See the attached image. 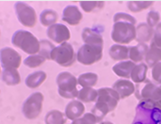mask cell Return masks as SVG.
Returning <instances> with one entry per match:
<instances>
[{
    "mask_svg": "<svg viewBox=\"0 0 161 124\" xmlns=\"http://www.w3.org/2000/svg\"><path fill=\"white\" fill-rule=\"evenodd\" d=\"M113 22L111 39L114 42L126 45L136 40L137 21L132 15L126 13H117L113 16Z\"/></svg>",
    "mask_w": 161,
    "mask_h": 124,
    "instance_id": "1",
    "label": "cell"
},
{
    "mask_svg": "<svg viewBox=\"0 0 161 124\" xmlns=\"http://www.w3.org/2000/svg\"><path fill=\"white\" fill-rule=\"evenodd\" d=\"M119 100V95L112 88L103 87L98 90L96 103L92 109V113L96 118L97 123H101L108 113L117 108Z\"/></svg>",
    "mask_w": 161,
    "mask_h": 124,
    "instance_id": "2",
    "label": "cell"
},
{
    "mask_svg": "<svg viewBox=\"0 0 161 124\" xmlns=\"http://www.w3.org/2000/svg\"><path fill=\"white\" fill-rule=\"evenodd\" d=\"M12 44L30 56L36 55L40 51V41L32 32L25 30H18L13 34Z\"/></svg>",
    "mask_w": 161,
    "mask_h": 124,
    "instance_id": "3",
    "label": "cell"
},
{
    "mask_svg": "<svg viewBox=\"0 0 161 124\" xmlns=\"http://www.w3.org/2000/svg\"><path fill=\"white\" fill-rule=\"evenodd\" d=\"M58 94L64 99H74L78 97V79L70 72H61L56 77Z\"/></svg>",
    "mask_w": 161,
    "mask_h": 124,
    "instance_id": "4",
    "label": "cell"
},
{
    "mask_svg": "<svg viewBox=\"0 0 161 124\" xmlns=\"http://www.w3.org/2000/svg\"><path fill=\"white\" fill-rule=\"evenodd\" d=\"M51 60L55 61L64 67H69L77 61V53H75L71 44L64 42L53 49L51 54Z\"/></svg>",
    "mask_w": 161,
    "mask_h": 124,
    "instance_id": "5",
    "label": "cell"
},
{
    "mask_svg": "<svg viewBox=\"0 0 161 124\" xmlns=\"http://www.w3.org/2000/svg\"><path fill=\"white\" fill-rule=\"evenodd\" d=\"M44 100V95L40 92H36L29 95L23 103L24 116L28 120H36L38 118L42 113Z\"/></svg>",
    "mask_w": 161,
    "mask_h": 124,
    "instance_id": "6",
    "label": "cell"
},
{
    "mask_svg": "<svg viewBox=\"0 0 161 124\" xmlns=\"http://www.w3.org/2000/svg\"><path fill=\"white\" fill-rule=\"evenodd\" d=\"M134 95L139 102L148 101V102H155L159 98L160 87L147 78L144 82L136 84Z\"/></svg>",
    "mask_w": 161,
    "mask_h": 124,
    "instance_id": "7",
    "label": "cell"
},
{
    "mask_svg": "<svg viewBox=\"0 0 161 124\" xmlns=\"http://www.w3.org/2000/svg\"><path fill=\"white\" fill-rule=\"evenodd\" d=\"M103 56V48L84 44L78 50L77 61L84 66H91L102 60Z\"/></svg>",
    "mask_w": 161,
    "mask_h": 124,
    "instance_id": "8",
    "label": "cell"
},
{
    "mask_svg": "<svg viewBox=\"0 0 161 124\" xmlns=\"http://www.w3.org/2000/svg\"><path fill=\"white\" fill-rule=\"evenodd\" d=\"M15 11L18 21L27 28H33L37 23V15L36 10L26 3L16 2Z\"/></svg>",
    "mask_w": 161,
    "mask_h": 124,
    "instance_id": "9",
    "label": "cell"
},
{
    "mask_svg": "<svg viewBox=\"0 0 161 124\" xmlns=\"http://www.w3.org/2000/svg\"><path fill=\"white\" fill-rule=\"evenodd\" d=\"M1 66L4 68H18L22 63L21 55L12 48H3L0 51Z\"/></svg>",
    "mask_w": 161,
    "mask_h": 124,
    "instance_id": "10",
    "label": "cell"
},
{
    "mask_svg": "<svg viewBox=\"0 0 161 124\" xmlns=\"http://www.w3.org/2000/svg\"><path fill=\"white\" fill-rule=\"evenodd\" d=\"M47 37L53 42L61 45L64 42H67L71 39V32L70 30L64 24L55 23L48 27Z\"/></svg>",
    "mask_w": 161,
    "mask_h": 124,
    "instance_id": "11",
    "label": "cell"
},
{
    "mask_svg": "<svg viewBox=\"0 0 161 124\" xmlns=\"http://www.w3.org/2000/svg\"><path fill=\"white\" fill-rule=\"evenodd\" d=\"M83 15L81 14L79 8L76 6H67L63 12V21L67 22L72 26L79 25L82 21Z\"/></svg>",
    "mask_w": 161,
    "mask_h": 124,
    "instance_id": "12",
    "label": "cell"
},
{
    "mask_svg": "<svg viewBox=\"0 0 161 124\" xmlns=\"http://www.w3.org/2000/svg\"><path fill=\"white\" fill-rule=\"evenodd\" d=\"M81 38L84 44L100 47V48H103L104 46V42L102 34H100L98 32H96L92 28H88V27L84 28L81 33Z\"/></svg>",
    "mask_w": 161,
    "mask_h": 124,
    "instance_id": "13",
    "label": "cell"
},
{
    "mask_svg": "<svg viewBox=\"0 0 161 124\" xmlns=\"http://www.w3.org/2000/svg\"><path fill=\"white\" fill-rule=\"evenodd\" d=\"M112 89L119 95L120 99H126L135 93V85L128 79H119L113 84Z\"/></svg>",
    "mask_w": 161,
    "mask_h": 124,
    "instance_id": "14",
    "label": "cell"
},
{
    "mask_svg": "<svg viewBox=\"0 0 161 124\" xmlns=\"http://www.w3.org/2000/svg\"><path fill=\"white\" fill-rule=\"evenodd\" d=\"M85 112V106L80 101L73 100L69 102L65 107V116L71 121H75L83 115Z\"/></svg>",
    "mask_w": 161,
    "mask_h": 124,
    "instance_id": "15",
    "label": "cell"
},
{
    "mask_svg": "<svg viewBox=\"0 0 161 124\" xmlns=\"http://www.w3.org/2000/svg\"><path fill=\"white\" fill-rule=\"evenodd\" d=\"M154 36V29L147 22H141L136 27V42L139 43H145L151 42Z\"/></svg>",
    "mask_w": 161,
    "mask_h": 124,
    "instance_id": "16",
    "label": "cell"
},
{
    "mask_svg": "<svg viewBox=\"0 0 161 124\" xmlns=\"http://www.w3.org/2000/svg\"><path fill=\"white\" fill-rule=\"evenodd\" d=\"M109 55L114 61H126L130 58V48L120 44H114L109 50Z\"/></svg>",
    "mask_w": 161,
    "mask_h": 124,
    "instance_id": "17",
    "label": "cell"
},
{
    "mask_svg": "<svg viewBox=\"0 0 161 124\" xmlns=\"http://www.w3.org/2000/svg\"><path fill=\"white\" fill-rule=\"evenodd\" d=\"M135 66L136 64L132 62L131 60L120 61L113 66L112 71L116 74L118 77H120L124 79H129L130 78V74Z\"/></svg>",
    "mask_w": 161,
    "mask_h": 124,
    "instance_id": "18",
    "label": "cell"
},
{
    "mask_svg": "<svg viewBox=\"0 0 161 124\" xmlns=\"http://www.w3.org/2000/svg\"><path fill=\"white\" fill-rule=\"evenodd\" d=\"M149 46L145 43H139L136 46H133L130 48V59L132 62L139 63L143 60H145L147 53L148 51Z\"/></svg>",
    "mask_w": 161,
    "mask_h": 124,
    "instance_id": "19",
    "label": "cell"
},
{
    "mask_svg": "<svg viewBox=\"0 0 161 124\" xmlns=\"http://www.w3.org/2000/svg\"><path fill=\"white\" fill-rule=\"evenodd\" d=\"M2 80L7 86L14 87L21 83V77L16 68H4L2 71Z\"/></svg>",
    "mask_w": 161,
    "mask_h": 124,
    "instance_id": "20",
    "label": "cell"
},
{
    "mask_svg": "<svg viewBox=\"0 0 161 124\" xmlns=\"http://www.w3.org/2000/svg\"><path fill=\"white\" fill-rule=\"evenodd\" d=\"M47 78V74L44 71H36L29 74L25 78V85L31 89L39 87Z\"/></svg>",
    "mask_w": 161,
    "mask_h": 124,
    "instance_id": "21",
    "label": "cell"
},
{
    "mask_svg": "<svg viewBox=\"0 0 161 124\" xmlns=\"http://www.w3.org/2000/svg\"><path fill=\"white\" fill-rule=\"evenodd\" d=\"M145 61L148 67H153L156 64L161 62V48L150 43L145 58Z\"/></svg>",
    "mask_w": 161,
    "mask_h": 124,
    "instance_id": "22",
    "label": "cell"
},
{
    "mask_svg": "<svg viewBox=\"0 0 161 124\" xmlns=\"http://www.w3.org/2000/svg\"><path fill=\"white\" fill-rule=\"evenodd\" d=\"M148 70V67L145 63H139L134 67L130 74V78L136 84L142 83L147 79V73Z\"/></svg>",
    "mask_w": 161,
    "mask_h": 124,
    "instance_id": "23",
    "label": "cell"
},
{
    "mask_svg": "<svg viewBox=\"0 0 161 124\" xmlns=\"http://www.w3.org/2000/svg\"><path fill=\"white\" fill-rule=\"evenodd\" d=\"M58 20V14L51 9L44 10L40 15V22L43 26L50 27L52 25L55 24Z\"/></svg>",
    "mask_w": 161,
    "mask_h": 124,
    "instance_id": "24",
    "label": "cell"
},
{
    "mask_svg": "<svg viewBox=\"0 0 161 124\" xmlns=\"http://www.w3.org/2000/svg\"><path fill=\"white\" fill-rule=\"evenodd\" d=\"M98 97V90L92 87H82L79 91L78 100L81 102H96Z\"/></svg>",
    "mask_w": 161,
    "mask_h": 124,
    "instance_id": "25",
    "label": "cell"
},
{
    "mask_svg": "<svg viewBox=\"0 0 161 124\" xmlns=\"http://www.w3.org/2000/svg\"><path fill=\"white\" fill-rule=\"evenodd\" d=\"M45 124H66V116L58 110H52L44 118Z\"/></svg>",
    "mask_w": 161,
    "mask_h": 124,
    "instance_id": "26",
    "label": "cell"
},
{
    "mask_svg": "<svg viewBox=\"0 0 161 124\" xmlns=\"http://www.w3.org/2000/svg\"><path fill=\"white\" fill-rule=\"evenodd\" d=\"M98 75L95 73H84L78 77V84L82 87H93L98 83Z\"/></svg>",
    "mask_w": 161,
    "mask_h": 124,
    "instance_id": "27",
    "label": "cell"
},
{
    "mask_svg": "<svg viewBox=\"0 0 161 124\" xmlns=\"http://www.w3.org/2000/svg\"><path fill=\"white\" fill-rule=\"evenodd\" d=\"M80 6L85 13H95L101 11L104 6V1H80Z\"/></svg>",
    "mask_w": 161,
    "mask_h": 124,
    "instance_id": "28",
    "label": "cell"
},
{
    "mask_svg": "<svg viewBox=\"0 0 161 124\" xmlns=\"http://www.w3.org/2000/svg\"><path fill=\"white\" fill-rule=\"evenodd\" d=\"M154 1H129L128 8L132 13H139L153 6Z\"/></svg>",
    "mask_w": 161,
    "mask_h": 124,
    "instance_id": "29",
    "label": "cell"
},
{
    "mask_svg": "<svg viewBox=\"0 0 161 124\" xmlns=\"http://www.w3.org/2000/svg\"><path fill=\"white\" fill-rule=\"evenodd\" d=\"M54 48H55V46L50 41L42 40V41H40V51H39L38 54L41 55L42 57H44L46 60H51L52 51H53Z\"/></svg>",
    "mask_w": 161,
    "mask_h": 124,
    "instance_id": "30",
    "label": "cell"
},
{
    "mask_svg": "<svg viewBox=\"0 0 161 124\" xmlns=\"http://www.w3.org/2000/svg\"><path fill=\"white\" fill-rule=\"evenodd\" d=\"M45 60L46 59L39 54L31 55L24 60V64L30 68H36V67L42 66L45 62Z\"/></svg>",
    "mask_w": 161,
    "mask_h": 124,
    "instance_id": "31",
    "label": "cell"
},
{
    "mask_svg": "<svg viewBox=\"0 0 161 124\" xmlns=\"http://www.w3.org/2000/svg\"><path fill=\"white\" fill-rule=\"evenodd\" d=\"M160 22V15L157 11H150L147 15V23L151 27V28H156V26Z\"/></svg>",
    "mask_w": 161,
    "mask_h": 124,
    "instance_id": "32",
    "label": "cell"
},
{
    "mask_svg": "<svg viewBox=\"0 0 161 124\" xmlns=\"http://www.w3.org/2000/svg\"><path fill=\"white\" fill-rule=\"evenodd\" d=\"M97 121L94 115L91 112V113H85L82 117H80L79 119L73 121L72 124H96Z\"/></svg>",
    "mask_w": 161,
    "mask_h": 124,
    "instance_id": "33",
    "label": "cell"
},
{
    "mask_svg": "<svg viewBox=\"0 0 161 124\" xmlns=\"http://www.w3.org/2000/svg\"><path fill=\"white\" fill-rule=\"evenodd\" d=\"M151 75H152V78H153L154 82L156 84L161 86V62L156 64L152 67Z\"/></svg>",
    "mask_w": 161,
    "mask_h": 124,
    "instance_id": "34",
    "label": "cell"
},
{
    "mask_svg": "<svg viewBox=\"0 0 161 124\" xmlns=\"http://www.w3.org/2000/svg\"><path fill=\"white\" fill-rule=\"evenodd\" d=\"M151 43L158 48H161V22L156 26L154 30V36Z\"/></svg>",
    "mask_w": 161,
    "mask_h": 124,
    "instance_id": "35",
    "label": "cell"
},
{
    "mask_svg": "<svg viewBox=\"0 0 161 124\" xmlns=\"http://www.w3.org/2000/svg\"><path fill=\"white\" fill-rule=\"evenodd\" d=\"M160 87H161V86H160ZM152 103H153V104L155 105V106H156V107H158V109L161 111V98L159 99V100H158V102H152Z\"/></svg>",
    "mask_w": 161,
    "mask_h": 124,
    "instance_id": "36",
    "label": "cell"
},
{
    "mask_svg": "<svg viewBox=\"0 0 161 124\" xmlns=\"http://www.w3.org/2000/svg\"><path fill=\"white\" fill-rule=\"evenodd\" d=\"M100 124H114V123H112V122H102Z\"/></svg>",
    "mask_w": 161,
    "mask_h": 124,
    "instance_id": "37",
    "label": "cell"
}]
</instances>
